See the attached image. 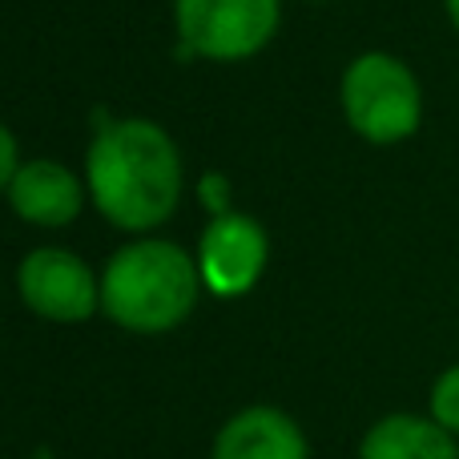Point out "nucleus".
Here are the masks:
<instances>
[{
  "mask_svg": "<svg viewBox=\"0 0 459 459\" xmlns=\"http://www.w3.org/2000/svg\"><path fill=\"white\" fill-rule=\"evenodd\" d=\"M355 459H459V439L428 411H391L363 431Z\"/></svg>",
  "mask_w": 459,
  "mask_h": 459,
  "instance_id": "nucleus-9",
  "label": "nucleus"
},
{
  "mask_svg": "<svg viewBox=\"0 0 459 459\" xmlns=\"http://www.w3.org/2000/svg\"><path fill=\"white\" fill-rule=\"evenodd\" d=\"M210 459H310V439L282 407L254 403L218 428Z\"/></svg>",
  "mask_w": 459,
  "mask_h": 459,
  "instance_id": "nucleus-7",
  "label": "nucleus"
},
{
  "mask_svg": "<svg viewBox=\"0 0 459 459\" xmlns=\"http://www.w3.org/2000/svg\"><path fill=\"white\" fill-rule=\"evenodd\" d=\"M202 202L214 210V218L230 214L226 210V178H206V182H202Z\"/></svg>",
  "mask_w": 459,
  "mask_h": 459,
  "instance_id": "nucleus-12",
  "label": "nucleus"
},
{
  "mask_svg": "<svg viewBox=\"0 0 459 459\" xmlns=\"http://www.w3.org/2000/svg\"><path fill=\"white\" fill-rule=\"evenodd\" d=\"M278 0H174V24L186 53L206 61H246L278 32Z\"/></svg>",
  "mask_w": 459,
  "mask_h": 459,
  "instance_id": "nucleus-4",
  "label": "nucleus"
},
{
  "mask_svg": "<svg viewBox=\"0 0 459 459\" xmlns=\"http://www.w3.org/2000/svg\"><path fill=\"white\" fill-rule=\"evenodd\" d=\"M8 202H13L16 218H24L32 226L56 230V226L77 222L81 206H85V186L65 166L37 158L16 169L13 186H8Z\"/></svg>",
  "mask_w": 459,
  "mask_h": 459,
  "instance_id": "nucleus-8",
  "label": "nucleus"
},
{
  "mask_svg": "<svg viewBox=\"0 0 459 459\" xmlns=\"http://www.w3.org/2000/svg\"><path fill=\"white\" fill-rule=\"evenodd\" d=\"M270 258L266 230L246 214H218L198 242L202 286L218 299H242L258 286Z\"/></svg>",
  "mask_w": 459,
  "mask_h": 459,
  "instance_id": "nucleus-6",
  "label": "nucleus"
},
{
  "mask_svg": "<svg viewBox=\"0 0 459 459\" xmlns=\"http://www.w3.org/2000/svg\"><path fill=\"white\" fill-rule=\"evenodd\" d=\"M16 169H21V161H16V137L0 126V194H8Z\"/></svg>",
  "mask_w": 459,
  "mask_h": 459,
  "instance_id": "nucleus-11",
  "label": "nucleus"
},
{
  "mask_svg": "<svg viewBox=\"0 0 459 459\" xmlns=\"http://www.w3.org/2000/svg\"><path fill=\"white\" fill-rule=\"evenodd\" d=\"M428 415H431V420H436L444 431H452V436L459 439V363L444 367V371L431 379Z\"/></svg>",
  "mask_w": 459,
  "mask_h": 459,
  "instance_id": "nucleus-10",
  "label": "nucleus"
},
{
  "mask_svg": "<svg viewBox=\"0 0 459 459\" xmlns=\"http://www.w3.org/2000/svg\"><path fill=\"white\" fill-rule=\"evenodd\" d=\"M202 290L198 258L166 238L121 246L101 270V310L129 334H169L194 315Z\"/></svg>",
  "mask_w": 459,
  "mask_h": 459,
  "instance_id": "nucleus-2",
  "label": "nucleus"
},
{
  "mask_svg": "<svg viewBox=\"0 0 459 459\" xmlns=\"http://www.w3.org/2000/svg\"><path fill=\"white\" fill-rule=\"evenodd\" d=\"M16 294L45 323H85L101 310V278L85 258L61 246H40L16 266Z\"/></svg>",
  "mask_w": 459,
  "mask_h": 459,
  "instance_id": "nucleus-5",
  "label": "nucleus"
},
{
  "mask_svg": "<svg viewBox=\"0 0 459 459\" xmlns=\"http://www.w3.org/2000/svg\"><path fill=\"white\" fill-rule=\"evenodd\" d=\"M85 178L101 218L129 234L161 226L182 198V158L174 137L145 117L109 121L97 129Z\"/></svg>",
  "mask_w": 459,
  "mask_h": 459,
  "instance_id": "nucleus-1",
  "label": "nucleus"
},
{
  "mask_svg": "<svg viewBox=\"0 0 459 459\" xmlns=\"http://www.w3.org/2000/svg\"><path fill=\"white\" fill-rule=\"evenodd\" d=\"M444 8H447V21H452V29L459 32V0H444Z\"/></svg>",
  "mask_w": 459,
  "mask_h": 459,
  "instance_id": "nucleus-13",
  "label": "nucleus"
},
{
  "mask_svg": "<svg viewBox=\"0 0 459 459\" xmlns=\"http://www.w3.org/2000/svg\"><path fill=\"white\" fill-rule=\"evenodd\" d=\"M29 459H56V455H53V447H37Z\"/></svg>",
  "mask_w": 459,
  "mask_h": 459,
  "instance_id": "nucleus-14",
  "label": "nucleus"
},
{
  "mask_svg": "<svg viewBox=\"0 0 459 459\" xmlns=\"http://www.w3.org/2000/svg\"><path fill=\"white\" fill-rule=\"evenodd\" d=\"M342 113L351 129L375 145H395L420 129V77L391 53H363L342 73Z\"/></svg>",
  "mask_w": 459,
  "mask_h": 459,
  "instance_id": "nucleus-3",
  "label": "nucleus"
}]
</instances>
